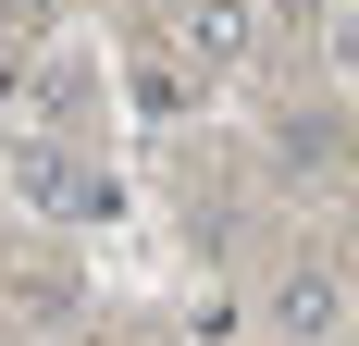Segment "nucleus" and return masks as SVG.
Returning a JSON list of instances; mask_svg holds the SVG:
<instances>
[{
    "label": "nucleus",
    "mask_w": 359,
    "mask_h": 346,
    "mask_svg": "<svg viewBox=\"0 0 359 346\" xmlns=\"http://www.w3.org/2000/svg\"><path fill=\"white\" fill-rule=\"evenodd\" d=\"M186 50H198V62H236V50H248V0H198V13H186Z\"/></svg>",
    "instance_id": "f03ea898"
},
{
    "label": "nucleus",
    "mask_w": 359,
    "mask_h": 346,
    "mask_svg": "<svg viewBox=\"0 0 359 346\" xmlns=\"http://www.w3.org/2000/svg\"><path fill=\"white\" fill-rule=\"evenodd\" d=\"M273 321H285L297 346H334V321H347V284H334V260H310V272L273 284Z\"/></svg>",
    "instance_id": "f257e3e1"
},
{
    "label": "nucleus",
    "mask_w": 359,
    "mask_h": 346,
    "mask_svg": "<svg viewBox=\"0 0 359 346\" xmlns=\"http://www.w3.org/2000/svg\"><path fill=\"white\" fill-rule=\"evenodd\" d=\"M285 173H334V124H285Z\"/></svg>",
    "instance_id": "7ed1b4c3"
}]
</instances>
